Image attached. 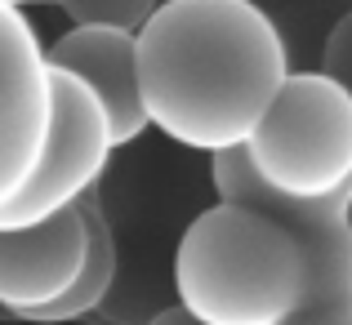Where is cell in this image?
Returning a JSON list of instances; mask_svg holds the SVG:
<instances>
[{"label": "cell", "mask_w": 352, "mask_h": 325, "mask_svg": "<svg viewBox=\"0 0 352 325\" xmlns=\"http://www.w3.org/2000/svg\"><path fill=\"white\" fill-rule=\"evenodd\" d=\"M250 174L290 201H335L352 188V94L326 71H290L254 138Z\"/></svg>", "instance_id": "3"}, {"label": "cell", "mask_w": 352, "mask_h": 325, "mask_svg": "<svg viewBox=\"0 0 352 325\" xmlns=\"http://www.w3.org/2000/svg\"><path fill=\"white\" fill-rule=\"evenodd\" d=\"M272 27L281 32L285 54L294 71L321 67V49L335 36V27L352 14V0H254Z\"/></svg>", "instance_id": "9"}, {"label": "cell", "mask_w": 352, "mask_h": 325, "mask_svg": "<svg viewBox=\"0 0 352 325\" xmlns=\"http://www.w3.org/2000/svg\"><path fill=\"white\" fill-rule=\"evenodd\" d=\"M85 210V223H89V258H85V272H80L76 290L67 294L63 303L45 308L36 325H72V321H85V317H98L112 299L116 281H120V240H116V227H112V214L103 205V188L89 192L80 201Z\"/></svg>", "instance_id": "8"}, {"label": "cell", "mask_w": 352, "mask_h": 325, "mask_svg": "<svg viewBox=\"0 0 352 325\" xmlns=\"http://www.w3.org/2000/svg\"><path fill=\"white\" fill-rule=\"evenodd\" d=\"M285 325H352V299H321V294H308V303Z\"/></svg>", "instance_id": "12"}, {"label": "cell", "mask_w": 352, "mask_h": 325, "mask_svg": "<svg viewBox=\"0 0 352 325\" xmlns=\"http://www.w3.org/2000/svg\"><path fill=\"white\" fill-rule=\"evenodd\" d=\"M348 205H352V188H348Z\"/></svg>", "instance_id": "15"}, {"label": "cell", "mask_w": 352, "mask_h": 325, "mask_svg": "<svg viewBox=\"0 0 352 325\" xmlns=\"http://www.w3.org/2000/svg\"><path fill=\"white\" fill-rule=\"evenodd\" d=\"M54 134V67L27 14L0 0V210L27 192Z\"/></svg>", "instance_id": "5"}, {"label": "cell", "mask_w": 352, "mask_h": 325, "mask_svg": "<svg viewBox=\"0 0 352 325\" xmlns=\"http://www.w3.org/2000/svg\"><path fill=\"white\" fill-rule=\"evenodd\" d=\"M50 67L85 80L107 107L116 152L147 134V111L138 94V32L120 27H67L50 45Z\"/></svg>", "instance_id": "7"}, {"label": "cell", "mask_w": 352, "mask_h": 325, "mask_svg": "<svg viewBox=\"0 0 352 325\" xmlns=\"http://www.w3.org/2000/svg\"><path fill=\"white\" fill-rule=\"evenodd\" d=\"M89 258L85 210L36 223V227L0 232V312L14 321H36L45 308L76 290Z\"/></svg>", "instance_id": "6"}, {"label": "cell", "mask_w": 352, "mask_h": 325, "mask_svg": "<svg viewBox=\"0 0 352 325\" xmlns=\"http://www.w3.org/2000/svg\"><path fill=\"white\" fill-rule=\"evenodd\" d=\"M112 120L107 107L85 80L54 71V134L45 147V161L27 192L9 210H0V232L36 227V223L76 210L89 192L103 188L107 170H112Z\"/></svg>", "instance_id": "4"}, {"label": "cell", "mask_w": 352, "mask_h": 325, "mask_svg": "<svg viewBox=\"0 0 352 325\" xmlns=\"http://www.w3.org/2000/svg\"><path fill=\"white\" fill-rule=\"evenodd\" d=\"M72 27H120V32H143L147 18L165 0H50Z\"/></svg>", "instance_id": "10"}, {"label": "cell", "mask_w": 352, "mask_h": 325, "mask_svg": "<svg viewBox=\"0 0 352 325\" xmlns=\"http://www.w3.org/2000/svg\"><path fill=\"white\" fill-rule=\"evenodd\" d=\"M174 303L201 325H285L312 294L303 245L254 205L197 210L174 240Z\"/></svg>", "instance_id": "2"}, {"label": "cell", "mask_w": 352, "mask_h": 325, "mask_svg": "<svg viewBox=\"0 0 352 325\" xmlns=\"http://www.w3.org/2000/svg\"><path fill=\"white\" fill-rule=\"evenodd\" d=\"M317 71L335 76L339 85L352 94V14L335 27V36L326 41V49H321V67H317Z\"/></svg>", "instance_id": "11"}, {"label": "cell", "mask_w": 352, "mask_h": 325, "mask_svg": "<svg viewBox=\"0 0 352 325\" xmlns=\"http://www.w3.org/2000/svg\"><path fill=\"white\" fill-rule=\"evenodd\" d=\"M290 71L281 32L254 0H165L138 32L147 125L188 152H241Z\"/></svg>", "instance_id": "1"}, {"label": "cell", "mask_w": 352, "mask_h": 325, "mask_svg": "<svg viewBox=\"0 0 352 325\" xmlns=\"http://www.w3.org/2000/svg\"><path fill=\"white\" fill-rule=\"evenodd\" d=\"M9 5H18V9H23V5H50V0H9Z\"/></svg>", "instance_id": "14"}, {"label": "cell", "mask_w": 352, "mask_h": 325, "mask_svg": "<svg viewBox=\"0 0 352 325\" xmlns=\"http://www.w3.org/2000/svg\"><path fill=\"white\" fill-rule=\"evenodd\" d=\"M147 325H201V321H192L188 312H183L179 303H174V308H165L161 317H152V321H147Z\"/></svg>", "instance_id": "13"}]
</instances>
